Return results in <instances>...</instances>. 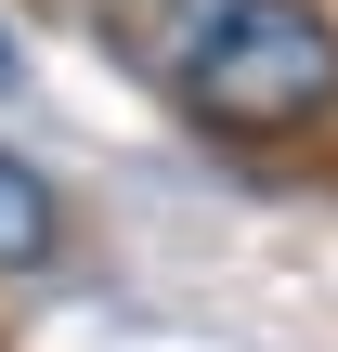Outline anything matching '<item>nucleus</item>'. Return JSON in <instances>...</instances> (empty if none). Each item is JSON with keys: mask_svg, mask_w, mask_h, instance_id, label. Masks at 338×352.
I'll return each instance as SVG.
<instances>
[{"mask_svg": "<svg viewBox=\"0 0 338 352\" xmlns=\"http://www.w3.org/2000/svg\"><path fill=\"white\" fill-rule=\"evenodd\" d=\"M169 78L208 131H313L338 118V26L313 0H221Z\"/></svg>", "mask_w": 338, "mask_h": 352, "instance_id": "nucleus-1", "label": "nucleus"}, {"mask_svg": "<svg viewBox=\"0 0 338 352\" xmlns=\"http://www.w3.org/2000/svg\"><path fill=\"white\" fill-rule=\"evenodd\" d=\"M52 248H65V209H52V183L0 144V274H39Z\"/></svg>", "mask_w": 338, "mask_h": 352, "instance_id": "nucleus-2", "label": "nucleus"}, {"mask_svg": "<svg viewBox=\"0 0 338 352\" xmlns=\"http://www.w3.org/2000/svg\"><path fill=\"white\" fill-rule=\"evenodd\" d=\"M13 78H26V52H13V26H0V91H13Z\"/></svg>", "mask_w": 338, "mask_h": 352, "instance_id": "nucleus-3", "label": "nucleus"}]
</instances>
